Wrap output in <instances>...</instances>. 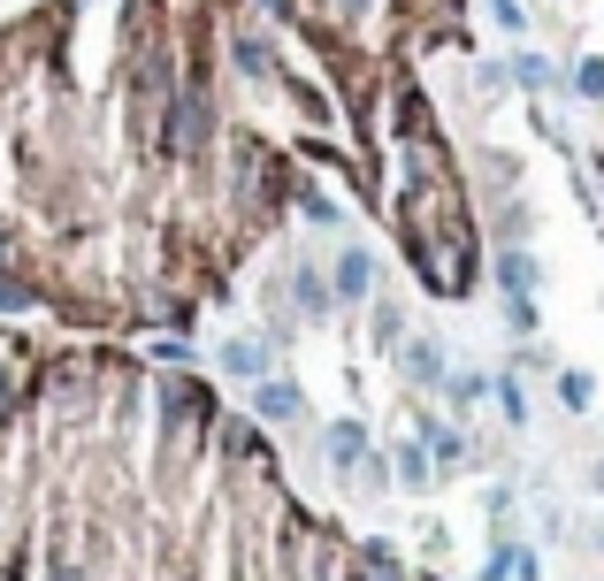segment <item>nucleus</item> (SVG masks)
I'll list each match as a JSON object with an SVG mask.
<instances>
[{"instance_id":"4","label":"nucleus","mask_w":604,"mask_h":581,"mask_svg":"<svg viewBox=\"0 0 604 581\" xmlns=\"http://www.w3.org/2000/svg\"><path fill=\"white\" fill-rule=\"evenodd\" d=\"M337 290H344V298H367V253H344V261H337Z\"/></svg>"},{"instance_id":"2","label":"nucleus","mask_w":604,"mask_h":581,"mask_svg":"<svg viewBox=\"0 0 604 581\" xmlns=\"http://www.w3.org/2000/svg\"><path fill=\"white\" fill-rule=\"evenodd\" d=\"M8 581H398L199 375L0 329Z\"/></svg>"},{"instance_id":"3","label":"nucleus","mask_w":604,"mask_h":581,"mask_svg":"<svg viewBox=\"0 0 604 581\" xmlns=\"http://www.w3.org/2000/svg\"><path fill=\"white\" fill-rule=\"evenodd\" d=\"M261 414H268V421H299L306 406H299V391H292V383H261Z\"/></svg>"},{"instance_id":"5","label":"nucleus","mask_w":604,"mask_h":581,"mask_svg":"<svg viewBox=\"0 0 604 581\" xmlns=\"http://www.w3.org/2000/svg\"><path fill=\"white\" fill-rule=\"evenodd\" d=\"M582 92H597L604 100V62H582Z\"/></svg>"},{"instance_id":"1","label":"nucleus","mask_w":604,"mask_h":581,"mask_svg":"<svg viewBox=\"0 0 604 581\" xmlns=\"http://www.w3.org/2000/svg\"><path fill=\"white\" fill-rule=\"evenodd\" d=\"M299 0H46L0 31V298L69 329H191L306 199Z\"/></svg>"}]
</instances>
